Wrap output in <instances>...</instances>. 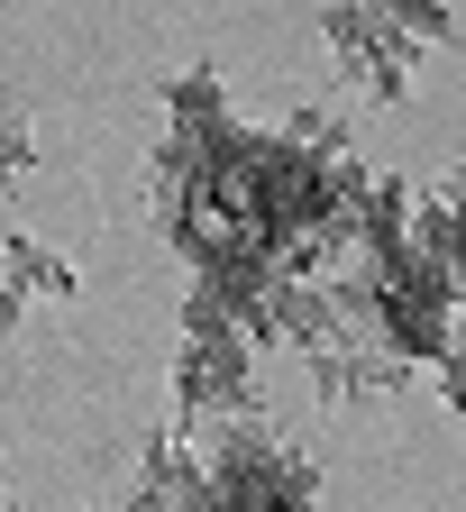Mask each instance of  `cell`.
Here are the masks:
<instances>
[{
    "mask_svg": "<svg viewBox=\"0 0 466 512\" xmlns=\"http://www.w3.org/2000/svg\"><path fill=\"white\" fill-rule=\"evenodd\" d=\"M256 412V348L229 330L211 302L183 293V339H174V430H220Z\"/></svg>",
    "mask_w": 466,
    "mask_h": 512,
    "instance_id": "obj_1",
    "label": "cell"
},
{
    "mask_svg": "<svg viewBox=\"0 0 466 512\" xmlns=\"http://www.w3.org/2000/svg\"><path fill=\"white\" fill-rule=\"evenodd\" d=\"M320 46L339 55V74L366 83L375 101H403L412 92V37L393 28V0H339V10H320Z\"/></svg>",
    "mask_w": 466,
    "mask_h": 512,
    "instance_id": "obj_2",
    "label": "cell"
},
{
    "mask_svg": "<svg viewBox=\"0 0 466 512\" xmlns=\"http://www.w3.org/2000/svg\"><path fill=\"white\" fill-rule=\"evenodd\" d=\"M302 375H311V394H320V403H384V394H403V384H412L403 357H384V348L357 339V330H339L329 348H311Z\"/></svg>",
    "mask_w": 466,
    "mask_h": 512,
    "instance_id": "obj_3",
    "label": "cell"
},
{
    "mask_svg": "<svg viewBox=\"0 0 466 512\" xmlns=\"http://www.w3.org/2000/svg\"><path fill=\"white\" fill-rule=\"evenodd\" d=\"M74 293H83L74 256H55V247H46V238H28V229H10V238H0V330H19L28 311L74 302Z\"/></svg>",
    "mask_w": 466,
    "mask_h": 512,
    "instance_id": "obj_4",
    "label": "cell"
},
{
    "mask_svg": "<svg viewBox=\"0 0 466 512\" xmlns=\"http://www.w3.org/2000/svg\"><path fill=\"white\" fill-rule=\"evenodd\" d=\"M128 512H220L202 458H192V439L183 430H156L147 439V458H138V485H128Z\"/></svg>",
    "mask_w": 466,
    "mask_h": 512,
    "instance_id": "obj_5",
    "label": "cell"
},
{
    "mask_svg": "<svg viewBox=\"0 0 466 512\" xmlns=\"http://www.w3.org/2000/svg\"><path fill=\"white\" fill-rule=\"evenodd\" d=\"M412 247L457 284V311H466V183H457V174L412 183Z\"/></svg>",
    "mask_w": 466,
    "mask_h": 512,
    "instance_id": "obj_6",
    "label": "cell"
},
{
    "mask_svg": "<svg viewBox=\"0 0 466 512\" xmlns=\"http://www.w3.org/2000/svg\"><path fill=\"white\" fill-rule=\"evenodd\" d=\"M37 174V119H28V92L0 83V202Z\"/></svg>",
    "mask_w": 466,
    "mask_h": 512,
    "instance_id": "obj_7",
    "label": "cell"
},
{
    "mask_svg": "<svg viewBox=\"0 0 466 512\" xmlns=\"http://www.w3.org/2000/svg\"><path fill=\"white\" fill-rule=\"evenodd\" d=\"M439 403L466 412V311L448 320V348H439Z\"/></svg>",
    "mask_w": 466,
    "mask_h": 512,
    "instance_id": "obj_8",
    "label": "cell"
},
{
    "mask_svg": "<svg viewBox=\"0 0 466 512\" xmlns=\"http://www.w3.org/2000/svg\"><path fill=\"white\" fill-rule=\"evenodd\" d=\"M393 28H403L412 46H457V19L448 10H393Z\"/></svg>",
    "mask_w": 466,
    "mask_h": 512,
    "instance_id": "obj_9",
    "label": "cell"
},
{
    "mask_svg": "<svg viewBox=\"0 0 466 512\" xmlns=\"http://www.w3.org/2000/svg\"><path fill=\"white\" fill-rule=\"evenodd\" d=\"M0 512H10V503H0Z\"/></svg>",
    "mask_w": 466,
    "mask_h": 512,
    "instance_id": "obj_10",
    "label": "cell"
}]
</instances>
